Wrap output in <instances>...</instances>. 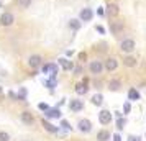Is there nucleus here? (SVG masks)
<instances>
[{"label": "nucleus", "instance_id": "1", "mask_svg": "<svg viewBox=\"0 0 146 141\" xmlns=\"http://www.w3.org/2000/svg\"><path fill=\"white\" fill-rule=\"evenodd\" d=\"M15 21V15L10 13V12H5V13L0 15V26H12Z\"/></svg>", "mask_w": 146, "mask_h": 141}, {"label": "nucleus", "instance_id": "2", "mask_svg": "<svg viewBox=\"0 0 146 141\" xmlns=\"http://www.w3.org/2000/svg\"><path fill=\"white\" fill-rule=\"evenodd\" d=\"M105 13H107V17H110V18L118 17V13H120L118 5H117V3H108V5L105 7Z\"/></svg>", "mask_w": 146, "mask_h": 141}, {"label": "nucleus", "instance_id": "3", "mask_svg": "<svg viewBox=\"0 0 146 141\" xmlns=\"http://www.w3.org/2000/svg\"><path fill=\"white\" fill-rule=\"evenodd\" d=\"M41 62H43V58H41L40 54H33V56H30V59H28V66L31 67V69H38L41 66Z\"/></svg>", "mask_w": 146, "mask_h": 141}, {"label": "nucleus", "instance_id": "4", "mask_svg": "<svg viewBox=\"0 0 146 141\" xmlns=\"http://www.w3.org/2000/svg\"><path fill=\"white\" fill-rule=\"evenodd\" d=\"M120 49H121L123 53H131L133 49H135V41L133 40H123L120 43Z\"/></svg>", "mask_w": 146, "mask_h": 141}, {"label": "nucleus", "instance_id": "5", "mask_svg": "<svg viewBox=\"0 0 146 141\" xmlns=\"http://www.w3.org/2000/svg\"><path fill=\"white\" fill-rule=\"evenodd\" d=\"M99 121L102 125H108V123L112 121V113H110L108 110H102L99 113Z\"/></svg>", "mask_w": 146, "mask_h": 141}, {"label": "nucleus", "instance_id": "6", "mask_svg": "<svg viewBox=\"0 0 146 141\" xmlns=\"http://www.w3.org/2000/svg\"><path fill=\"white\" fill-rule=\"evenodd\" d=\"M92 17H94L92 8H82V10H80V13H79V18L82 21H90V20H92Z\"/></svg>", "mask_w": 146, "mask_h": 141}, {"label": "nucleus", "instance_id": "7", "mask_svg": "<svg viewBox=\"0 0 146 141\" xmlns=\"http://www.w3.org/2000/svg\"><path fill=\"white\" fill-rule=\"evenodd\" d=\"M44 74H49L51 77H56V74H58V66L56 64H46V66H43V69H41Z\"/></svg>", "mask_w": 146, "mask_h": 141}, {"label": "nucleus", "instance_id": "8", "mask_svg": "<svg viewBox=\"0 0 146 141\" xmlns=\"http://www.w3.org/2000/svg\"><path fill=\"white\" fill-rule=\"evenodd\" d=\"M110 31H112L113 34H118L120 31H123V21H120V20L112 21V23H110Z\"/></svg>", "mask_w": 146, "mask_h": 141}, {"label": "nucleus", "instance_id": "9", "mask_svg": "<svg viewBox=\"0 0 146 141\" xmlns=\"http://www.w3.org/2000/svg\"><path fill=\"white\" fill-rule=\"evenodd\" d=\"M102 71H104V64L100 61H92L90 62V72L92 74H100Z\"/></svg>", "mask_w": 146, "mask_h": 141}, {"label": "nucleus", "instance_id": "10", "mask_svg": "<svg viewBox=\"0 0 146 141\" xmlns=\"http://www.w3.org/2000/svg\"><path fill=\"white\" fill-rule=\"evenodd\" d=\"M77 126H79V130L82 131V133H89V131L92 130V123H90L89 120H86V118H84V120H80V121H79V125H77Z\"/></svg>", "mask_w": 146, "mask_h": 141}, {"label": "nucleus", "instance_id": "11", "mask_svg": "<svg viewBox=\"0 0 146 141\" xmlns=\"http://www.w3.org/2000/svg\"><path fill=\"white\" fill-rule=\"evenodd\" d=\"M118 67V61L115 59V58H108V59L105 61V69L107 71H115Z\"/></svg>", "mask_w": 146, "mask_h": 141}, {"label": "nucleus", "instance_id": "12", "mask_svg": "<svg viewBox=\"0 0 146 141\" xmlns=\"http://www.w3.org/2000/svg\"><path fill=\"white\" fill-rule=\"evenodd\" d=\"M69 107H71L72 112H80V110L84 108V103H82V100H71Z\"/></svg>", "mask_w": 146, "mask_h": 141}, {"label": "nucleus", "instance_id": "13", "mask_svg": "<svg viewBox=\"0 0 146 141\" xmlns=\"http://www.w3.org/2000/svg\"><path fill=\"white\" fill-rule=\"evenodd\" d=\"M44 115H46V118H59L61 112H59V108H48Z\"/></svg>", "mask_w": 146, "mask_h": 141}, {"label": "nucleus", "instance_id": "14", "mask_svg": "<svg viewBox=\"0 0 146 141\" xmlns=\"http://www.w3.org/2000/svg\"><path fill=\"white\" fill-rule=\"evenodd\" d=\"M21 121L23 123H27V125H33V117H31V113H28V112H23L21 113Z\"/></svg>", "mask_w": 146, "mask_h": 141}, {"label": "nucleus", "instance_id": "15", "mask_svg": "<svg viewBox=\"0 0 146 141\" xmlns=\"http://www.w3.org/2000/svg\"><path fill=\"white\" fill-rule=\"evenodd\" d=\"M87 90H89V87H87L86 82H82V84H77V85H76V92H77L79 95L87 94Z\"/></svg>", "mask_w": 146, "mask_h": 141}, {"label": "nucleus", "instance_id": "16", "mask_svg": "<svg viewBox=\"0 0 146 141\" xmlns=\"http://www.w3.org/2000/svg\"><path fill=\"white\" fill-rule=\"evenodd\" d=\"M59 64H61V67H62V69H66V71H71V69H72V62H71V61H67V59H64V58H61L59 59Z\"/></svg>", "mask_w": 146, "mask_h": 141}, {"label": "nucleus", "instance_id": "17", "mask_svg": "<svg viewBox=\"0 0 146 141\" xmlns=\"http://www.w3.org/2000/svg\"><path fill=\"white\" fill-rule=\"evenodd\" d=\"M97 140H99V141L110 140V133H108V131H105V130H102V131H99V133H97Z\"/></svg>", "mask_w": 146, "mask_h": 141}, {"label": "nucleus", "instance_id": "18", "mask_svg": "<svg viewBox=\"0 0 146 141\" xmlns=\"http://www.w3.org/2000/svg\"><path fill=\"white\" fill-rule=\"evenodd\" d=\"M43 125H44V130H46V131H49V133H56V131H58V126L51 125V123H49V121H46V120H43Z\"/></svg>", "mask_w": 146, "mask_h": 141}, {"label": "nucleus", "instance_id": "19", "mask_svg": "<svg viewBox=\"0 0 146 141\" xmlns=\"http://www.w3.org/2000/svg\"><path fill=\"white\" fill-rule=\"evenodd\" d=\"M123 64H125L126 67H135V66H136V59L131 58V56H128V58L123 59Z\"/></svg>", "mask_w": 146, "mask_h": 141}, {"label": "nucleus", "instance_id": "20", "mask_svg": "<svg viewBox=\"0 0 146 141\" xmlns=\"http://www.w3.org/2000/svg\"><path fill=\"white\" fill-rule=\"evenodd\" d=\"M128 99L130 100H138L139 99V92L136 89H130V92H128Z\"/></svg>", "mask_w": 146, "mask_h": 141}, {"label": "nucleus", "instance_id": "21", "mask_svg": "<svg viewBox=\"0 0 146 141\" xmlns=\"http://www.w3.org/2000/svg\"><path fill=\"white\" fill-rule=\"evenodd\" d=\"M102 102H104V97H102L100 94H95L92 97V103H94V105H97V107H99V105H102Z\"/></svg>", "mask_w": 146, "mask_h": 141}, {"label": "nucleus", "instance_id": "22", "mask_svg": "<svg viewBox=\"0 0 146 141\" xmlns=\"http://www.w3.org/2000/svg\"><path fill=\"white\" fill-rule=\"evenodd\" d=\"M69 28H71L72 31H77V30L80 28V21L79 20H71L69 21Z\"/></svg>", "mask_w": 146, "mask_h": 141}, {"label": "nucleus", "instance_id": "23", "mask_svg": "<svg viewBox=\"0 0 146 141\" xmlns=\"http://www.w3.org/2000/svg\"><path fill=\"white\" fill-rule=\"evenodd\" d=\"M27 95H28L27 89H25V87H21L20 90H18V94H17V97H18V100H25V99H27Z\"/></svg>", "mask_w": 146, "mask_h": 141}, {"label": "nucleus", "instance_id": "24", "mask_svg": "<svg viewBox=\"0 0 146 141\" xmlns=\"http://www.w3.org/2000/svg\"><path fill=\"white\" fill-rule=\"evenodd\" d=\"M120 85H121V84H120V81H110V84H108V89H110V90H118Z\"/></svg>", "mask_w": 146, "mask_h": 141}, {"label": "nucleus", "instance_id": "25", "mask_svg": "<svg viewBox=\"0 0 146 141\" xmlns=\"http://www.w3.org/2000/svg\"><path fill=\"white\" fill-rule=\"evenodd\" d=\"M18 5H20L21 8H28L31 5V0H18Z\"/></svg>", "mask_w": 146, "mask_h": 141}, {"label": "nucleus", "instance_id": "26", "mask_svg": "<svg viewBox=\"0 0 146 141\" xmlns=\"http://www.w3.org/2000/svg\"><path fill=\"white\" fill-rule=\"evenodd\" d=\"M44 85H46L49 90H51V89H54V85H56V82H54V77H51V81H46V82H44Z\"/></svg>", "mask_w": 146, "mask_h": 141}, {"label": "nucleus", "instance_id": "27", "mask_svg": "<svg viewBox=\"0 0 146 141\" xmlns=\"http://www.w3.org/2000/svg\"><path fill=\"white\" fill-rule=\"evenodd\" d=\"M0 141H10V134L5 131H0Z\"/></svg>", "mask_w": 146, "mask_h": 141}, {"label": "nucleus", "instance_id": "28", "mask_svg": "<svg viewBox=\"0 0 146 141\" xmlns=\"http://www.w3.org/2000/svg\"><path fill=\"white\" fill-rule=\"evenodd\" d=\"M123 126H125V120H123V118H118V121H117V128L121 130Z\"/></svg>", "mask_w": 146, "mask_h": 141}, {"label": "nucleus", "instance_id": "29", "mask_svg": "<svg viewBox=\"0 0 146 141\" xmlns=\"http://www.w3.org/2000/svg\"><path fill=\"white\" fill-rule=\"evenodd\" d=\"M61 126L64 128V130H67V131H69V130H71V126H69V123H67L66 120H62V121H61Z\"/></svg>", "mask_w": 146, "mask_h": 141}, {"label": "nucleus", "instance_id": "30", "mask_svg": "<svg viewBox=\"0 0 146 141\" xmlns=\"http://www.w3.org/2000/svg\"><path fill=\"white\" fill-rule=\"evenodd\" d=\"M8 97H10L12 100H18V97H17V94H15L13 90H10V92H8Z\"/></svg>", "mask_w": 146, "mask_h": 141}, {"label": "nucleus", "instance_id": "31", "mask_svg": "<svg viewBox=\"0 0 146 141\" xmlns=\"http://www.w3.org/2000/svg\"><path fill=\"white\" fill-rule=\"evenodd\" d=\"M38 108H40V110H43V112H46L49 107H48L46 103H40V105H38Z\"/></svg>", "mask_w": 146, "mask_h": 141}, {"label": "nucleus", "instance_id": "32", "mask_svg": "<svg viewBox=\"0 0 146 141\" xmlns=\"http://www.w3.org/2000/svg\"><path fill=\"white\" fill-rule=\"evenodd\" d=\"M74 74H76V75H79V74H82V67H76V69H74Z\"/></svg>", "mask_w": 146, "mask_h": 141}, {"label": "nucleus", "instance_id": "33", "mask_svg": "<svg viewBox=\"0 0 146 141\" xmlns=\"http://www.w3.org/2000/svg\"><path fill=\"white\" fill-rule=\"evenodd\" d=\"M79 59H80V61H86V59H87V54H86V53H80V54H79Z\"/></svg>", "mask_w": 146, "mask_h": 141}, {"label": "nucleus", "instance_id": "34", "mask_svg": "<svg viewBox=\"0 0 146 141\" xmlns=\"http://www.w3.org/2000/svg\"><path fill=\"white\" fill-rule=\"evenodd\" d=\"M130 103H125V107H123V110H125V113H128V112H130Z\"/></svg>", "mask_w": 146, "mask_h": 141}, {"label": "nucleus", "instance_id": "35", "mask_svg": "<svg viewBox=\"0 0 146 141\" xmlns=\"http://www.w3.org/2000/svg\"><path fill=\"white\" fill-rule=\"evenodd\" d=\"M97 31H99V33H102V34L105 33V30H104V26H97Z\"/></svg>", "mask_w": 146, "mask_h": 141}, {"label": "nucleus", "instance_id": "36", "mask_svg": "<svg viewBox=\"0 0 146 141\" xmlns=\"http://www.w3.org/2000/svg\"><path fill=\"white\" fill-rule=\"evenodd\" d=\"M113 141H121V138H120V134H115V136H113Z\"/></svg>", "mask_w": 146, "mask_h": 141}, {"label": "nucleus", "instance_id": "37", "mask_svg": "<svg viewBox=\"0 0 146 141\" xmlns=\"http://www.w3.org/2000/svg\"><path fill=\"white\" fill-rule=\"evenodd\" d=\"M130 141H138V138H130Z\"/></svg>", "mask_w": 146, "mask_h": 141}, {"label": "nucleus", "instance_id": "38", "mask_svg": "<svg viewBox=\"0 0 146 141\" xmlns=\"http://www.w3.org/2000/svg\"><path fill=\"white\" fill-rule=\"evenodd\" d=\"M0 94H2V87H0Z\"/></svg>", "mask_w": 146, "mask_h": 141}, {"label": "nucleus", "instance_id": "39", "mask_svg": "<svg viewBox=\"0 0 146 141\" xmlns=\"http://www.w3.org/2000/svg\"><path fill=\"white\" fill-rule=\"evenodd\" d=\"M0 8H2V3H0Z\"/></svg>", "mask_w": 146, "mask_h": 141}]
</instances>
